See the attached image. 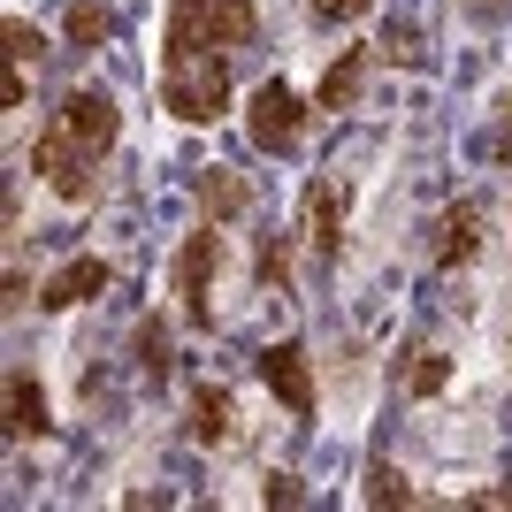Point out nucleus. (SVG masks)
<instances>
[{"label": "nucleus", "instance_id": "f257e3e1", "mask_svg": "<svg viewBox=\"0 0 512 512\" xmlns=\"http://www.w3.org/2000/svg\"><path fill=\"white\" fill-rule=\"evenodd\" d=\"M161 107H169L176 123H214L230 107V62H222V46L161 54Z\"/></svg>", "mask_w": 512, "mask_h": 512}, {"label": "nucleus", "instance_id": "f03ea898", "mask_svg": "<svg viewBox=\"0 0 512 512\" xmlns=\"http://www.w3.org/2000/svg\"><path fill=\"white\" fill-rule=\"evenodd\" d=\"M260 16L253 0H169V54H199V46H253Z\"/></svg>", "mask_w": 512, "mask_h": 512}, {"label": "nucleus", "instance_id": "7ed1b4c3", "mask_svg": "<svg viewBox=\"0 0 512 512\" xmlns=\"http://www.w3.org/2000/svg\"><path fill=\"white\" fill-rule=\"evenodd\" d=\"M214 268H222V237L192 230L184 253H176V299H184V321H192V329L214 321Z\"/></svg>", "mask_w": 512, "mask_h": 512}, {"label": "nucleus", "instance_id": "20e7f679", "mask_svg": "<svg viewBox=\"0 0 512 512\" xmlns=\"http://www.w3.org/2000/svg\"><path fill=\"white\" fill-rule=\"evenodd\" d=\"M31 169H39L46 184H54V192L69 199V207H77V199H92V153L77 146V138H69L62 123H46L39 138H31Z\"/></svg>", "mask_w": 512, "mask_h": 512}, {"label": "nucleus", "instance_id": "39448f33", "mask_svg": "<svg viewBox=\"0 0 512 512\" xmlns=\"http://www.w3.org/2000/svg\"><path fill=\"white\" fill-rule=\"evenodd\" d=\"M260 383L283 398V413H291V421H314L321 398H314V360H306V344H291V337L268 344V352H260Z\"/></svg>", "mask_w": 512, "mask_h": 512}, {"label": "nucleus", "instance_id": "423d86ee", "mask_svg": "<svg viewBox=\"0 0 512 512\" xmlns=\"http://www.w3.org/2000/svg\"><path fill=\"white\" fill-rule=\"evenodd\" d=\"M245 130H253V146L260 153H291L299 146V130H306V107L291 85H260L253 92V115H245Z\"/></svg>", "mask_w": 512, "mask_h": 512}, {"label": "nucleus", "instance_id": "0eeeda50", "mask_svg": "<svg viewBox=\"0 0 512 512\" xmlns=\"http://www.w3.org/2000/svg\"><path fill=\"white\" fill-rule=\"evenodd\" d=\"M54 123H62L69 138H77V146L92 153V161H100V153L115 146V100H107V92H92V85H77V92H69Z\"/></svg>", "mask_w": 512, "mask_h": 512}, {"label": "nucleus", "instance_id": "6e6552de", "mask_svg": "<svg viewBox=\"0 0 512 512\" xmlns=\"http://www.w3.org/2000/svg\"><path fill=\"white\" fill-rule=\"evenodd\" d=\"M100 291H107V260H100V253H77V260H62V268L46 276L39 306H46V314H69V306L100 299Z\"/></svg>", "mask_w": 512, "mask_h": 512}, {"label": "nucleus", "instance_id": "1a4fd4ad", "mask_svg": "<svg viewBox=\"0 0 512 512\" xmlns=\"http://www.w3.org/2000/svg\"><path fill=\"white\" fill-rule=\"evenodd\" d=\"M344 214H352V192H344L337 176H314V192H306V237H314V253H337L344 245Z\"/></svg>", "mask_w": 512, "mask_h": 512}, {"label": "nucleus", "instance_id": "9d476101", "mask_svg": "<svg viewBox=\"0 0 512 512\" xmlns=\"http://www.w3.org/2000/svg\"><path fill=\"white\" fill-rule=\"evenodd\" d=\"M474 253H482V199H459V207L444 214V237H436V260H444V268H467Z\"/></svg>", "mask_w": 512, "mask_h": 512}, {"label": "nucleus", "instance_id": "9b49d317", "mask_svg": "<svg viewBox=\"0 0 512 512\" xmlns=\"http://www.w3.org/2000/svg\"><path fill=\"white\" fill-rule=\"evenodd\" d=\"M367 62H375V46H344L337 62H329V77H321V107H329V115H344V107L360 100V85H367Z\"/></svg>", "mask_w": 512, "mask_h": 512}, {"label": "nucleus", "instance_id": "f8f14e48", "mask_svg": "<svg viewBox=\"0 0 512 512\" xmlns=\"http://www.w3.org/2000/svg\"><path fill=\"white\" fill-rule=\"evenodd\" d=\"M192 436H199V444H230V436H237V406H230V390H222V383L192 390Z\"/></svg>", "mask_w": 512, "mask_h": 512}, {"label": "nucleus", "instance_id": "ddd939ff", "mask_svg": "<svg viewBox=\"0 0 512 512\" xmlns=\"http://www.w3.org/2000/svg\"><path fill=\"white\" fill-rule=\"evenodd\" d=\"M199 207H207V222H230V214L253 207V192H245V176H237V169H207V176H199Z\"/></svg>", "mask_w": 512, "mask_h": 512}, {"label": "nucleus", "instance_id": "4468645a", "mask_svg": "<svg viewBox=\"0 0 512 512\" xmlns=\"http://www.w3.org/2000/svg\"><path fill=\"white\" fill-rule=\"evenodd\" d=\"M46 390L31 375H8V436H46Z\"/></svg>", "mask_w": 512, "mask_h": 512}, {"label": "nucleus", "instance_id": "2eb2a0df", "mask_svg": "<svg viewBox=\"0 0 512 512\" xmlns=\"http://www.w3.org/2000/svg\"><path fill=\"white\" fill-rule=\"evenodd\" d=\"M62 31H69V46H107V39H115V16H107L100 0H69Z\"/></svg>", "mask_w": 512, "mask_h": 512}, {"label": "nucleus", "instance_id": "dca6fc26", "mask_svg": "<svg viewBox=\"0 0 512 512\" xmlns=\"http://www.w3.org/2000/svg\"><path fill=\"white\" fill-rule=\"evenodd\" d=\"M444 383H451V360L436 352V344H413V352H406V390H413V398H436Z\"/></svg>", "mask_w": 512, "mask_h": 512}, {"label": "nucleus", "instance_id": "f3484780", "mask_svg": "<svg viewBox=\"0 0 512 512\" xmlns=\"http://www.w3.org/2000/svg\"><path fill=\"white\" fill-rule=\"evenodd\" d=\"M367 505H421V490H413L406 474L375 467V474H367Z\"/></svg>", "mask_w": 512, "mask_h": 512}, {"label": "nucleus", "instance_id": "a211bd4d", "mask_svg": "<svg viewBox=\"0 0 512 512\" xmlns=\"http://www.w3.org/2000/svg\"><path fill=\"white\" fill-rule=\"evenodd\" d=\"M138 367H146L153 383L169 375V337H161V321H146V329H138Z\"/></svg>", "mask_w": 512, "mask_h": 512}, {"label": "nucleus", "instance_id": "6ab92c4d", "mask_svg": "<svg viewBox=\"0 0 512 512\" xmlns=\"http://www.w3.org/2000/svg\"><path fill=\"white\" fill-rule=\"evenodd\" d=\"M0 31H8V54H16V62H39V54H46V39H39V31H31L23 16H8Z\"/></svg>", "mask_w": 512, "mask_h": 512}, {"label": "nucleus", "instance_id": "aec40b11", "mask_svg": "<svg viewBox=\"0 0 512 512\" xmlns=\"http://www.w3.org/2000/svg\"><path fill=\"white\" fill-rule=\"evenodd\" d=\"M383 62H421V31H390V39H383Z\"/></svg>", "mask_w": 512, "mask_h": 512}, {"label": "nucleus", "instance_id": "412c9836", "mask_svg": "<svg viewBox=\"0 0 512 512\" xmlns=\"http://www.w3.org/2000/svg\"><path fill=\"white\" fill-rule=\"evenodd\" d=\"M367 8H375V0H314L321 23H352V16H367Z\"/></svg>", "mask_w": 512, "mask_h": 512}, {"label": "nucleus", "instance_id": "4be33fe9", "mask_svg": "<svg viewBox=\"0 0 512 512\" xmlns=\"http://www.w3.org/2000/svg\"><path fill=\"white\" fill-rule=\"evenodd\" d=\"M260 276H268V283H291V253H283L276 237H268V245H260Z\"/></svg>", "mask_w": 512, "mask_h": 512}, {"label": "nucleus", "instance_id": "5701e85b", "mask_svg": "<svg viewBox=\"0 0 512 512\" xmlns=\"http://www.w3.org/2000/svg\"><path fill=\"white\" fill-rule=\"evenodd\" d=\"M260 497H268V505H306V490L291 482V474H268V490H260Z\"/></svg>", "mask_w": 512, "mask_h": 512}, {"label": "nucleus", "instance_id": "b1692460", "mask_svg": "<svg viewBox=\"0 0 512 512\" xmlns=\"http://www.w3.org/2000/svg\"><path fill=\"white\" fill-rule=\"evenodd\" d=\"M467 16H474V23H505L512 0H467Z\"/></svg>", "mask_w": 512, "mask_h": 512}, {"label": "nucleus", "instance_id": "393cba45", "mask_svg": "<svg viewBox=\"0 0 512 512\" xmlns=\"http://www.w3.org/2000/svg\"><path fill=\"white\" fill-rule=\"evenodd\" d=\"M497 146H505V153H512V100H505V138H497Z\"/></svg>", "mask_w": 512, "mask_h": 512}]
</instances>
